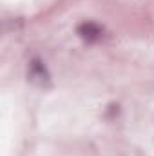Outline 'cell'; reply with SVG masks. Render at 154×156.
Masks as SVG:
<instances>
[{
	"instance_id": "obj_2",
	"label": "cell",
	"mask_w": 154,
	"mask_h": 156,
	"mask_svg": "<svg viewBox=\"0 0 154 156\" xmlns=\"http://www.w3.org/2000/svg\"><path fill=\"white\" fill-rule=\"evenodd\" d=\"M29 78H31V82H35L38 85H45L49 82V73L40 60H33L29 64Z\"/></svg>"
},
{
	"instance_id": "obj_1",
	"label": "cell",
	"mask_w": 154,
	"mask_h": 156,
	"mask_svg": "<svg viewBox=\"0 0 154 156\" xmlns=\"http://www.w3.org/2000/svg\"><path fill=\"white\" fill-rule=\"evenodd\" d=\"M102 33H103V29H102L98 24H94V22H83V24L78 26V35H80V38L85 40V42H89V44L100 40L102 38Z\"/></svg>"
}]
</instances>
